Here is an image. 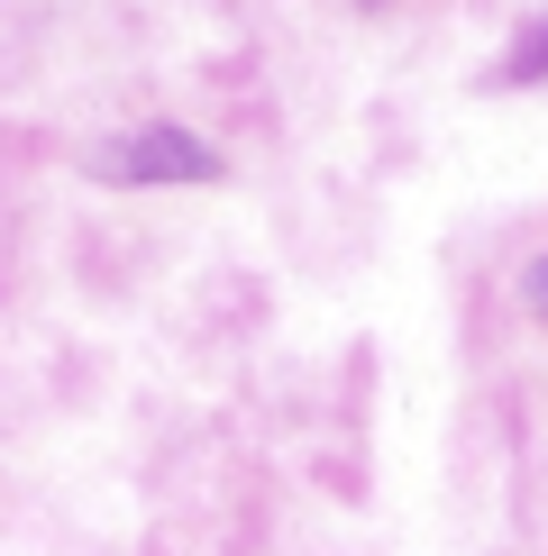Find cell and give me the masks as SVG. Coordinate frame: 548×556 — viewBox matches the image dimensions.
Masks as SVG:
<instances>
[{
	"mask_svg": "<svg viewBox=\"0 0 548 556\" xmlns=\"http://www.w3.org/2000/svg\"><path fill=\"white\" fill-rule=\"evenodd\" d=\"M539 74H548V28H531L512 55H502V83H539Z\"/></svg>",
	"mask_w": 548,
	"mask_h": 556,
	"instance_id": "7a4b0ae2",
	"label": "cell"
},
{
	"mask_svg": "<svg viewBox=\"0 0 548 556\" xmlns=\"http://www.w3.org/2000/svg\"><path fill=\"white\" fill-rule=\"evenodd\" d=\"M91 174L101 182H220L228 165L192 128H137V137H120V147H91Z\"/></svg>",
	"mask_w": 548,
	"mask_h": 556,
	"instance_id": "6da1fadb",
	"label": "cell"
},
{
	"mask_svg": "<svg viewBox=\"0 0 548 556\" xmlns=\"http://www.w3.org/2000/svg\"><path fill=\"white\" fill-rule=\"evenodd\" d=\"M531 311H539V319H548V256H539V265H531Z\"/></svg>",
	"mask_w": 548,
	"mask_h": 556,
	"instance_id": "3957f363",
	"label": "cell"
}]
</instances>
